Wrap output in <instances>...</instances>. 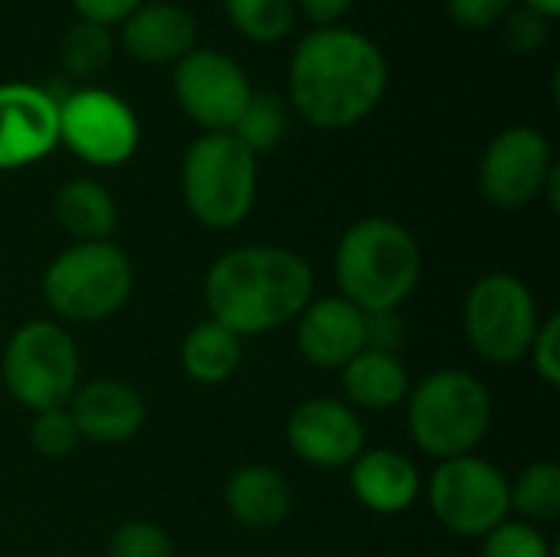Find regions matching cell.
Segmentation results:
<instances>
[{
    "instance_id": "cell-1",
    "label": "cell",
    "mask_w": 560,
    "mask_h": 557,
    "mask_svg": "<svg viewBox=\"0 0 560 557\" xmlns=\"http://www.w3.org/2000/svg\"><path fill=\"white\" fill-rule=\"evenodd\" d=\"M384 92L387 59L358 30L318 26L292 53L289 95L312 128H351L377 108Z\"/></svg>"
},
{
    "instance_id": "cell-2",
    "label": "cell",
    "mask_w": 560,
    "mask_h": 557,
    "mask_svg": "<svg viewBox=\"0 0 560 557\" xmlns=\"http://www.w3.org/2000/svg\"><path fill=\"white\" fill-rule=\"evenodd\" d=\"M312 266L282 246H240L223 253L203 279L213 322L243 335H262L299 318L312 302Z\"/></svg>"
},
{
    "instance_id": "cell-3",
    "label": "cell",
    "mask_w": 560,
    "mask_h": 557,
    "mask_svg": "<svg viewBox=\"0 0 560 557\" xmlns=\"http://www.w3.org/2000/svg\"><path fill=\"white\" fill-rule=\"evenodd\" d=\"M420 269L423 256L413 233L384 217L358 220L335 253L341 299L361 312H394L417 289Z\"/></svg>"
},
{
    "instance_id": "cell-4",
    "label": "cell",
    "mask_w": 560,
    "mask_h": 557,
    "mask_svg": "<svg viewBox=\"0 0 560 557\" xmlns=\"http://www.w3.org/2000/svg\"><path fill=\"white\" fill-rule=\"evenodd\" d=\"M184 204L210 230L240 227L256 200V154L233 131H207L180 164Z\"/></svg>"
},
{
    "instance_id": "cell-5",
    "label": "cell",
    "mask_w": 560,
    "mask_h": 557,
    "mask_svg": "<svg viewBox=\"0 0 560 557\" xmlns=\"http://www.w3.org/2000/svg\"><path fill=\"white\" fill-rule=\"evenodd\" d=\"M407 420L410 437L423 453L436 460L469 456L489 433L492 397L479 378L443 368L410 394Z\"/></svg>"
},
{
    "instance_id": "cell-6",
    "label": "cell",
    "mask_w": 560,
    "mask_h": 557,
    "mask_svg": "<svg viewBox=\"0 0 560 557\" xmlns=\"http://www.w3.org/2000/svg\"><path fill=\"white\" fill-rule=\"evenodd\" d=\"M135 286L128 256L115 243H75L43 272V299L66 322H102L115 315Z\"/></svg>"
},
{
    "instance_id": "cell-7",
    "label": "cell",
    "mask_w": 560,
    "mask_h": 557,
    "mask_svg": "<svg viewBox=\"0 0 560 557\" xmlns=\"http://www.w3.org/2000/svg\"><path fill=\"white\" fill-rule=\"evenodd\" d=\"M3 384L26 410L62 407L79 387V351L56 322L23 325L3 348Z\"/></svg>"
},
{
    "instance_id": "cell-8",
    "label": "cell",
    "mask_w": 560,
    "mask_h": 557,
    "mask_svg": "<svg viewBox=\"0 0 560 557\" xmlns=\"http://www.w3.org/2000/svg\"><path fill=\"white\" fill-rule=\"evenodd\" d=\"M466 335L479 358L492 364H515L528 355L541 325L538 302L528 286L509 272L482 276L466 295Z\"/></svg>"
},
{
    "instance_id": "cell-9",
    "label": "cell",
    "mask_w": 560,
    "mask_h": 557,
    "mask_svg": "<svg viewBox=\"0 0 560 557\" xmlns=\"http://www.w3.org/2000/svg\"><path fill=\"white\" fill-rule=\"evenodd\" d=\"M430 509L443 529L463 538H486L509 522V479L479 456L443 460L430 479Z\"/></svg>"
},
{
    "instance_id": "cell-10",
    "label": "cell",
    "mask_w": 560,
    "mask_h": 557,
    "mask_svg": "<svg viewBox=\"0 0 560 557\" xmlns=\"http://www.w3.org/2000/svg\"><path fill=\"white\" fill-rule=\"evenodd\" d=\"M59 141L95 167H115L138 151L141 128L128 102L89 85L72 89L59 102Z\"/></svg>"
},
{
    "instance_id": "cell-11",
    "label": "cell",
    "mask_w": 560,
    "mask_h": 557,
    "mask_svg": "<svg viewBox=\"0 0 560 557\" xmlns=\"http://www.w3.org/2000/svg\"><path fill=\"white\" fill-rule=\"evenodd\" d=\"M171 82L184 115L207 131H233L253 98L246 72L236 59L217 49H190L180 62H174Z\"/></svg>"
},
{
    "instance_id": "cell-12",
    "label": "cell",
    "mask_w": 560,
    "mask_h": 557,
    "mask_svg": "<svg viewBox=\"0 0 560 557\" xmlns=\"http://www.w3.org/2000/svg\"><path fill=\"white\" fill-rule=\"evenodd\" d=\"M555 154L538 128L515 125L499 131L479 161V190L502 210H518L545 194Z\"/></svg>"
},
{
    "instance_id": "cell-13",
    "label": "cell",
    "mask_w": 560,
    "mask_h": 557,
    "mask_svg": "<svg viewBox=\"0 0 560 557\" xmlns=\"http://www.w3.org/2000/svg\"><path fill=\"white\" fill-rule=\"evenodd\" d=\"M285 437L299 460L322 469L351 466L364 453V427L358 414L351 410V404L335 397L302 401L289 414Z\"/></svg>"
},
{
    "instance_id": "cell-14",
    "label": "cell",
    "mask_w": 560,
    "mask_h": 557,
    "mask_svg": "<svg viewBox=\"0 0 560 557\" xmlns=\"http://www.w3.org/2000/svg\"><path fill=\"white\" fill-rule=\"evenodd\" d=\"M59 144V105L26 82L0 85V171L26 167Z\"/></svg>"
},
{
    "instance_id": "cell-15",
    "label": "cell",
    "mask_w": 560,
    "mask_h": 557,
    "mask_svg": "<svg viewBox=\"0 0 560 557\" xmlns=\"http://www.w3.org/2000/svg\"><path fill=\"white\" fill-rule=\"evenodd\" d=\"M295 341L308 364L341 371L351 358H358L368 348L364 312L341 295L315 299L299 315Z\"/></svg>"
},
{
    "instance_id": "cell-16",
    "label": "cell",
    "mask_w": 560,
    "mask_h": 557,
    "mask_svg": "<svg viewBox=\"0 0 560 557\" xmlns=\"http://www.w3.org/2000/svg\"><path fill=\"white\" fill-rule=\"evenodd\" d=\"M69 401V417L82 440L115 446L131 440L144 427V401L125 381H89L85 387H75Z\"/></svg>"
},
{
    "instance_id": "cell-17",
    "label": "cell",
    "mask_w": 560,
    "mask_h": 557,
    "mask_svg": "<svg viewBox=\"0 0 560 557\" xmlns=\"http://www.w3.org/2000/svg\"><path fill=\"white\" fill-rule=\"evenodd\" d=\"M197 43L194 16L177 3H141L121 26V46L128 56L148 66L180 62Z\"/></svg>"
},
{
    "instance_id": "cell-18",
    "label": "cell",
    "mask_w": 560,
    "mask_h": 557,
    "mask_svg": "<svg viewBox=\"0 0 560 557\" xmlns=\"http://www.w3.org/2000/svg\"><path fill=\"white\" fill-rule=\"evenodd\" d=\"M351 492L377 515H400L420 496V473L397 450H364L351 463Z\"/></svg>"
},
{
    "instance_id": "cell-19",
    "label": "cell",
    "mask_w": 560,
    "mask_h": 557,
    "mask_svg": "<svg viewBox=\"0 0 560 557\" xmlns=\"http://www.w3.org/2000/svg\"><path fill=\"white\" fill-rule=\"evenodd\" d=\"M230 515L253 532L279 529L292 509V489L272 466H243L226 483Z\"/></svg>"
},
{
    "instance_id": "cell-20",
    "label": "cell",
    "mask_w": 560,
    "mask_h": 557,
    "mask_svg": "<svg viewBox=\"0 0 560 557\" xmlns=\"http://www.w3.org/2000/svg\"><path fill=\"white\" fill-rule=\"evenodd\" d=\"M341 391L354 407L390 410L407 397L410 378H407V368L397 355L364 348L358 358H351L341 368Z\"/></svg>"
},
{
    "instance_id": "cell-21",
    "label": "cell",
    "mask_w": 560,
    "mask_h": 557,
    "mask_svg": "<svg viewBox=\"0 0 560 557\" xmlns=\"http://www.w3.org/2000/svg\"><path fill=\"white\" fill-rule=\"evenodd\" d=\"M52 210H56V223L79 243H105L118 227V207L112 194L85 177L59 187Z\"/></svg>"
},
{
    "instance_id": "cell-22",
    "label": "cell",
    "mask_w": 560,
    "mask_h": 557,
    "mask_svg": "<svg viewBox=\"0 0 560 557\" xmlns=\"http://www.w3.org/2000/svg\"><path fill=\"white\" fill-rule=\"evenodd\" d=\"M243 361V341L236 332L223 328L220 322H200L187 332L180 345V364L187 378L200 384H220L233 378V371Z\"/></svg>"
},
{
    "instance_id": "cell-23",
    "label": "cell",
    "mask_w": 560,
    "mask_h": 557,
    "mask_svg": "<svg viewBox=\"0 0 560 557\" xmlns=\"http://www.w3.org/2000/svg\"><path fill=\"white\" fill-rule=\"evenodd\" d=\"M59 56H62V69L69 76H75V79H95L112 62L115 39H112L108 26L79 20V23H72L66 30L62 46H59Z\"/></svg>"
},
{
    "instance_id": "cell-24",
    "label": "cell",
    "mask_w": 560,
    "mask_h": 557,
    "mask_svg": "<svg viewBox=\"0 0 560 557\" xmlns=\"http://www.w3.org/2000/svg\"><path fill=\"white\" fill-rule=\"evenodd\" d=\"M289 131V112L285 105L269 95V92H253V98L246 102L240 121L233 125V135L253 151V154H266L276 151L282 144Z\"/></svg>"
},
{
    "instance_id": "cell-25",
    "label": "cell",
    "mask_w": 560,
    "mask_h": 557,
    "mask_svg": "<svg viewBox=\"0 0 560 557\" xmlns=\"http://www.w3.org/2000/svg\"><path fill=\"white\" fill-rule=\"evenodd\" d=\"M230 23L253 43H276L295 23V0H223Z\"/></svg>"
},
{
    "instance_id": "cell-26",
    "label": "cell",
    "mask_w": 560,
    "mask_h": 557,
    "mask_svg": "<svg viewBox=\"0 0 560 557\" xmlns=\"http://www.w3.org/2000/svg\"><path fill=\"white\" fill-rule=\"evenodd\" d=\"M512 509H518L525 519L551 522L560 515V466L558 463H532L522 469L515 486H509Z\"/></svg>"
},
{
    "instance_id": "cell-27",
    "label": "cell",
    "mask_w": 560,
    "mask_h": 557,
    "mask_svg": "<svg viewBox=\"0 0 560 557\" xmlns=\"http://www.w3.org/2000/svg\"><path fill=\"white\" fill-rule=\"evenodd\" d=\"M79 430L69 417L66 407H52V410H39L33 427H30V443L36 453L49 456V460H62L79 446Z\"/></svg>"
},
{
    "instance_id": "cell-28",
    "label": "cell",
    "mask_w": 560,
    "mask_h": 557,
    "mask_svg": "<svg viewBox=\"0 0 560 557\" xmlns=\"http://www.w3.org/2000/svg\"><path fill=\"white\" fill-rule=\"evenodd\" d=\"M105 557H174V545L161 525L135 519L115 529Z\"/></svg>"
},
{
    "instance_id": "cell-29",
    "label": "cell",
    "mask_w": 560,
    "mask_h": 557,
    "mask_svg": "<svg viewBox=\"0 0 560 557\" xmlns=\"http://www.w3.org/2000/svg\"><path fill=\"white\" fill-rule=\"evenodd\" d=\"M482 557H551V545L528 522H502L486 535Z\"/></svg>"
},
{
    "instance_id": "cell-30",
    "label": "cell",
    "mask_w": 560,
    "mask_h": 557,
    "mask_svg": "<svg viewBox=\"0 0 560 557\" xmlns=\"http://www.w3.org/2000/svg\"><path fill=\"white\" fill-rule=\"evenodd\" d=\"M551 36V20H545L541 13L522 7V10H512L505 16V43L515 49V53H535L548 43Z\"/></svg>"
},
{
    "instance_id": "cell-31",
    "label": "cell",
    "mask_w": 560,
    "mask_h": 557,
    "mask_svg": "<svg viewBox=\"0 0 560 557\" xmlns=\"http://www.w3.org/2000/svg\"><path fill=\"white\" fill-rule=\"evenodd\" d=\"M532 361H535V371L538 378L548 384V387H558L560 384V315H551L538 325L535 332V341L528 348Z\"/></svg>"
},
{
    "instance_id": "cell-32",
    "label": "cell",
    "mask_w": 560,
    "mask_h": 557,
    "mask_svg": "<svg viewBox=\"0 0 560 557\" xmlns=\"http://www.w3.org/2000/svg\"><path fill=\"white\" fill-rule=\"evenodd\" d=\"M515 0H446L450 16L469 30H489L512 13Z\"/></svg>"
},
{
    "instance_id": "cell-33",
    "label": "cell",
    "mask_w": 560,
    "mask_h": 557,
    "mask_svg": "<svg viewBox=\"0 0 560 557\" xmlns=\"http://www.w3.org/2000/svg\"><path fill=\"white\" fill-rule=\"evenodd\" d=\"M364 335L371 351L397 355V345L404 341V325L394 312H364Z\"/></svg>"
},
{
    "instance_id": "cell-34",
    "label": "cell",
    "mask_w": 560,
    "mask_h": 557,
    "mask_svg": "<svg viewBox=\"0 0 560 557\" xmlns=\"http://www.w3.org/2000/svg\"><path fill=\"white\" fill-rule=\"evenodd\" d=\"M144 0H72V7L79 10L82 20L89 23H102V26H112V23H125Z\"/></svg>"
},
{
    "instance_id": "cell-35",
    "label": "cell",
    "mask_w": 560,
    "mask_h": 557,
    "mask_svg": "<svg viewBox=\"0 0 560 557\" xmlns=\"http://www.w3.org/2000/svg\"><path fill=\"white\" fill-rule=\"evenodd\" d=\"M295 3H299V10H302L312 23H318V26H335V23L351 10L354 0H295Z\"/></svg>"
},
{
    "instance_id": "cell-36",
    "label": "cell",
    "mask_w": 560,
    "mask_h": 557,
    "mask_svg": "<svg viewBox=\"0 0 560 557\" xmlns=\"http://www.w3.org/2000/svg\"><path fill=\"white\" fill-rule=\"evenodd\" d=\"M525 7H528V10H535V13H541L545 20H555V16H560V0H525Z\"/></svg>"
}]
</instances>
